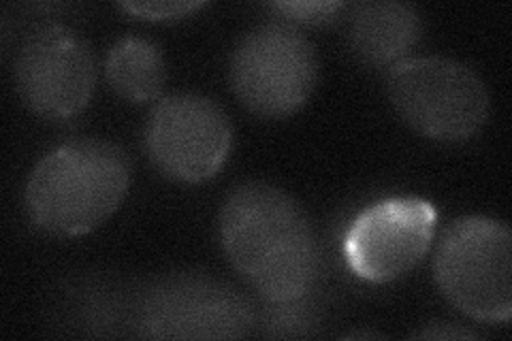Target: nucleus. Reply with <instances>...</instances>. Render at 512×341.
Masks as SVG:
<instances>
[{
	"mask_svg": "<svg viewBox=\"0 0 512 341\" xmlns=\"http://www.w3.org/2000/svg\"><path fill=\"white\" fill-rule=\"evenodd\" d=\"M218 237L229 263L267 303L301 299L318 288V233L282 188L248 182L231 190L220 207Z\"/></svg>",
	"mask_w": 512,
	"mask_h": 341,
	"instance_id": "obj_1",
	"label": "nucleus"
},
{
	"mask_svg": "<svg viewBox=\"0 0 512 341\" xmlns=\"http://www.w3.org/2000/svg\"><path fill=\"white\" fill-rule=\"evenodd\" d=\"M131 186V162L105 139H75L32 169L24 203L30 222L52 237H82L116 214Z\"/></svg>",
	"mask_w": 512,
	"mask_h": 341,
	"instance_id": "obj_2",
	"label": "nucleus"
},
{
	"mask_svg": "<svg viewBox=\"0 0 512 341\" xmlns=\"http://www.w3.org/2000/svg\"><path fill=\"white\" fill-rule=\"evenodd\" d=\"M318 73L316 47L284 20L246 30L229 58V81L239 103L265 120L297 113L316 90Z\"/></svg>",
	"mask_w": 512,
	"mask_h": 341,
	"instance_id": "obj_3",
	"label": "nucleus"
},
{
	"mask_svg": "<svg viewBox=\"0 0 512 341\" xmlns=\"http://www.w3.org/2000/svg\"><path fill=\"white\" fill-rule=\"evenodd\" d=\"M387 94L397 116L431 141H470L489 118L483 79L451 58H406L395 64L387 75Z\"/></svg>",
	"mask_w": 512,
	"mask_h": 341,
	"instance_id": "obj_4",
	"label": "nucleus"
},
{
	"mask_svg": "<svg viewBox=\"0 0 512 341\" xmlns=\"http://www.w3.org/2000/svg\"><path fill=\"white\" fill-rule=\"evenodd\" d=\"M434 275L442 295L480 322H508L512 314V235L489 216H463L446 226Z\"/></svg>",
	"mask_w": 512,
	"mask_h": 341,
	"instance_id": "obj_5",
	"label": "nucleus"
},
{
	"mask_svg": "<svg viewBox=\"0 0 512 341\" xmlns=\"http://www.w3.org/2000/svg\"><path fill=\"white\" fill-rule=\"evenodd\" d=\"M135 327L148 339H242L256 329L250 301L210 275L175 273L143 292Z\"/></svg>",
	"mask_w": 512,
	"mask_h": 341,
	"instance_id": "obj_6",
	"label": "nucleus"
},
{
	"mask_svg": "<svg viewBox=\"0 0 512 341\" xmlns=\"http://www.w3.org/2000/svg\"><path fill=\"white\" fill-rule=\"evenodd\" d=\"M148 158L165 177L203 184L227 165L233 126L224 109L201 94H171L150 111L143 131Z\"/></svg>",
	"mask_w": 512,
	"mask_h": 341,
	"instance_id": "obj_7",
	"label": "nucleus"
},
{
	"mask_svg": "<svg viewBox=\"0 0 512 341\" xmlns=\"http://www.w3.org/2000/svg\"><path fill=\"white\" fill-rule=\"evenodd\" d=\"M13 79L22 103L43 120H71L96 88V58L90 43L60 24L35 28L20 45Z\"/></svg>",
	"mask_w": 512,
	"mask_h": 341,
	"instance_id": "obj_8",
	"label": "nucleus"
},
{
	"mask_svg": "<svg viewBox=\"0 0 512 341\" xmlns=\"http://www.w3.org/2000/svg\"><path fill=\"white\" fill-rule=\"evenodd\" d=\"M438 224L436 205L421 197H387L363 207L344 233L348 269L359 280L389 284L427 256Z\"/></svg>",
	"mask_w": 512,
	"mask_h": 341,
	"instance_id": "obj_9",
	"label": "nucleus"
},
{
	"mask_svg": "<svg viewBox=\"0 0 512 341\" xmlns=\"http://www.w3.org/2000/svg\"><path fill=\"white\" fill-rule=\"evenodd\" d=\"M421 35V15L406 3H359L346 22L350 52L372 69H393L404 62Z\"/></svg>",
	"mask_w": 512,
	"mask_h": 341,
	"instance_id": "obj_10",
	"label": "nucleus"
},
{
	"mask_svg": "<svg viewBox=\"0 0 512 341\" xmlns=\"http://www.w3.org/2000/svg\"><path fill=\"white\" fill-rule=\"evenodd\" d=\"M105 77L111 90L128 103L156 101L167 81L165 56L146 37H124L107 54Z\"/></svg>",
	"mask_w": 512,
	"mask_h": 341,
	"instance_id": "obj_11",
	"label": "nucleus"
},
{
	"mask_svg": "<svg viewBox=\"0 0 512 341\" xmlns=\"http://www.w3.org/2000/svg\"><path fill=\"white\" fill-rule=\"evenodd\" d=\"M263 335L278 339L312 337L320 327V305L312 295L293 301L267 303L261 318Z\"/></svg>",
	"mask_w": 512,
	"mask_h": 341,
	"instance_id": "obj_12",
	"label": "nucleus"
},
{
	"mask_svg": "<svg viewBox=\"0 0 512 341\" xmlns=\"http://www.w3.org/2000/svg\"><path fill=\"white\" fill-rule=\"evenodd\" d=\"M105 288H90V292H79L77 297V320L84 327H96V335H107V327L118 320L116 299L103 292Z\"/></svg>",
	"mask_w": 512,
	"mask_h": 341,
	"instance_id": "obj_13",
	"label": "nucleus"
},
{
	"mask_svg": "<svg viewBox=\"0 0 512 341\" xmlns=\"http://www.w3.org/2000/svg\"><path fill=\"white\" fill-rule=\"evenodd\" d=\"M344 3H331V0H323V3H274L269 9L278 13L280 18L293 26H325L333 20H338V15L344 11Z\"/></svg>",
	"mask_w": 512,
	"mask_h": 341,
	"instance_id": "obj_14",
	"label": "nucleus"
},
{
	"mask_svg": "<svg viewBox=\"0 0 512 341\" xmlns=\"http://www.w3.org/2000/svg\"><path fill=\"white\" fill-rule=\"evenodd\" d=\"M122 11L148 22H175L190 18L192 13L207 7L205 3H122Z\"/></svg>",
	"mask_w": 512,
	"mask_h": 341,
	"instance_id": "obj_15",
	"label": "nucleus"
},
{
	"mask_svg": "<svg viewBox=\"0 0 512 341\" xmlns=\"http://www.w3.org/2000/svg\"><path fill=\"white\" fill-rule=\"evenodd\" d=\"M414 337H421V339H472L476 337L470 331H463V329H453V324H444V329H425L421 333H416Z\"/></svg>",
	"mask_w": 512,
	"mask_h": 341,
	"instance_id": "obj_16",
	"label": "nucleus"
}]
</instances>
